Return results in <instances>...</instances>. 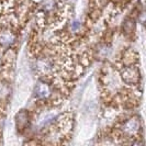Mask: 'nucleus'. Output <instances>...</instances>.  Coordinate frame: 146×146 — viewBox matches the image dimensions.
Segmentation results:
<instances>
[{
	"label": "nucleus",
	"mask_w": 146,
	"mask_h": 146,
	"mask_svg": "<svg viewBox=\"0 0 146 146\" xmlns=\"http://www.w3.org/2000/svg\"><path fill=\"white\" fill-rule=\"evenodd\" d=\"M122 79L126 84H131V85H136L139 80V68L131 66V67H126L122 72Z\"/></svg>",
	"instance_id": "obj_1"
},
{
	"label": "nucleus",
	"mask_w": 146,
	"mask_h": 146,
	"mask_svg": "<svg viewBox=\"0 0 146 146\" xmlns=\"http://www.w3.org/2000/svg\"><path fill=\"white\" fill-rule=\"evenodd\" d=\"M15 35L13 32L9 29H5L0 31V45L3 47H7L15 42Z\"/></svg>",
	"instance_id": "obj_2"
},
{
	"label": "nucleus",
	"mask_w": 146,
	"mask_h": 146,
	"mask_svg": "<svg viewBox=\"0 0 146 146\" xmlns=\"http://www.w3.org/2000/svg\"><path fill=\"white\" fill-rule=\"evenodd\" d=\"M35 92H36V96L40 99H46L51 96V87L47 84L41 82V84L37 85Z\"/></svg>",
	"instance_id": "obj_3"
}]
</instances>
